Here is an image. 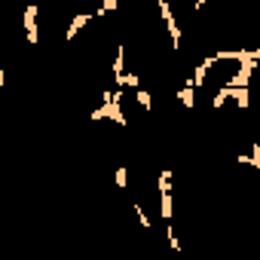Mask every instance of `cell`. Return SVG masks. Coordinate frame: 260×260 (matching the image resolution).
<instances>
[{"label":"cell","instance_id":"6da1fadb","mask_svg":"<svg viewBox=\"0 0 260 260\" xmlns=\"http://www.w3.org/2000/svg\"><path fill=\"white\" fill-rule=\"evenodd\" d=\"M37 19H40V7H37V4H28V7H25V16H22V28H25V40H28L31 46H37V43H40Z\"/></svg>","mask_w":260,"mask_h":260},{"label":"cell","instance_id":"7a4b0ae2","mask_svg":"<svg viewBox=\"0 0 260 260\" xmlns=\"http://www.w3.org/2000/svg\"><path fill=\"white\" fill-rule=\"evenodd\" d=\"M95 19V13H77L74 19H71V25H68V31H64V40H77V34L89 25Z\"/></svg>","mask_w":260,"mask_h":260},{"label":"cell","instance_id":"3957f363","mask_svg":"<svg viewBox=\"0 0 260 260\" xmlns=\"http://www.w3.org/2000/svg\"><path fill=\"white\" fill-rule=\"evenodd\" d=\"M178 101H181L187 110H193V107H196V86H193V80H190V77H187V83L178 89Z\"/></svg>","mask_w":260,"mask_h":260},{"label":"cell","instance_id":"277c9868","mask_svg":"<svg viewBox=\"0 0 260 260\" xmlns=\"http://www.w3.org/2000/svg\"><path fill=\"white\" fill-rule=\"evenodd\" d=\"M236 162H245V166H251V169H260V144L251 141V150H248V153H236Z\"/></svg>","mask_w":260,"mask_h":260},{"label":"cell","instance_id":"5b68a950","mask_svg":"<svg viewBox=\"0 0 260 260\" xmlns=\"http://www.w3.org/2000/svg\"><path fill=\"white\" fill-rule=\"evenodd\" d=\"M110 71H113V80L125 74V43H116V55H113V64H110Z\"/></svg>","mask_w":260,"mask_h":260},{"label":"cell","instance_id":"8992f818","mask_svg":"<svg viewBox=\"0 0 260 260\" xmlns=\"http://www.w3.org/2000/svg\"><path fill=\"white\" fill-rule=\"evenodd\" d=\"M135 98H138V104H141V110H147V113L153 110V95H150L147 89H141V86H138V89H135Z\"/></svg>","mask_w":260,"mask_h":260},{"label":"cell","instance_id":"52a82bcc","mask_svg":"<svg viewBox=\"0 0 260 260\" xmlns=\"http://www.w3.org/2000/svg\"><path fill=\"white\" fill-rule=\"evenodd\" d=\"M113 181H116L119 190H128V169H125V166H116V169H113Z\"/></svg>","mask_w":260,"mask_h":260},{"label":"cell","instance_id":"ba28073f","mask_svg":"<svg viewBox=\"0 0 260 260\" xmlns=\"http://www.w3.org/2000/svg\"><path fill=\"white\" fill-rule=\"evenodd\" d=\"M132 208H135V217H138V223H141V226H144V230H150V226H153V223H150V217H147V211H144V208H141V202H135V205H132Z\"/></svg>","mask_w":260,"mask_h":260},{"label":"cell","instance_id":"9c48e42d","mask_svg":"<svg viewBox=\"0 0 260 260\" xmlns=\"http://www.w3.org/2000/svg\"><path fill=\"white\" fill-rule=\"evenodd\" d=\"M119 4H122V0H101V7L95 10V16H104V13H113V10H116Z\"/></svg>","mask_w":260,"mask_h":260},{"label":"cell","instance_id":"30bf717a","mask_svg":"<svg viewBox=\"0 0 260 260\" xmlns=\"http://www.w3.org/2000/svg\"><path fill=\"white\" fill-rule=\"evenodd\" d=\"M166 239H169V245H172L175 251H184V248H181V242H178V233H175V226H172V223H166Z\"/></svg>","mask_w":260,"mask_h":260},{"label":"cell","instance_id":"8fae6325","mask_svg":"<svg viewBox=\"0 0 260 260\" xmlns=\"http://www.w3.org/2000/svg\"><path fill=\"white\" fill-rule=\"evenodd\" d=\"M205 4H208V0H193V13H202V10H205Z\"/></svg>","mask_w":260,"mask_h":260},{"label":"cell","instance_id":"7c38bea8","mask_svg":"<svg viewBox=\"0 0 260 260\" xmlns=\"http://www.w3.org/2000/svg\"><path fill=\"white\" fill-rule=\"evenodd\" d=\"M4 83H7V74H4V71H0V86H4Z\"/></svg>","mask_w":260,"mask_h":260}]
</instances>
